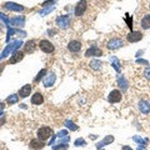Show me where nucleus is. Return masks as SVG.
<instances>
[{
    "mask_svg": "<svg viewBox=\"0 0 150 150\" xmlns=\"http://www.w3.org/2000/svg\"><path fill=\"white\" fill-rule=\"evenodd\" d=\"M53 134H54V131L51 128H49V126H43V128H40L36 133L38 139H40L41 142H46Z\"/></svg>",
    "mask_w": 150,
    "mask_h": 150,
    "instance_id": "f257e3e1",
    "label": "nucleus"
},
{
    "mask_svg": "<svg viewBox=\"0 0 150 150\" xmlns=\"http://www.w3.org/2000/svg\"><path fill=\"white\" fill-rule=\"evenodd\" d=\"M39 48L41 51H44L45 54H51V53H54V50H55V46L54 44L51 43V41L49 40H40V43H39Z\"/></svg>",
    "mask_w": 150,
    "mask_h": 150,
    "instance_id": "f03ea898",
    "label": "nucleus"
},
{
    "mask_svg": "<svg viewBox=\"0 0 150 150\" xmlns=\"http://www.w3.org/2000/svg\"><path fill=\"white\" fill-rule=\"evenodd\" d=\"M123 46V40L119 39V38H114V39H111L110 41H108V45L106 48L110 49V50H116Z\"/></svg>",
    "mask_w": 150,
    "mask_h": 150,
    "instance_id": "7ed1b4c3",
    "label": "nucleus"
},
{
    "mask_svg": "<svg viewBox=\"0 0 150 150\" xmlns=\"http://www.w3.org/2000/svg\"><path fill=\"white\" fill-rule=\"evenodd\" d=\"M86 0H80L78 4H76V6H75V15L76 16H81L84 13H85V10H86V8H88V5H86Z\"/></svg>",
    "mask_w": 150,
    "mask_h": 150,
    "instance_id": "20e7f679",
    "label": "nucleus"
},
{
    "mask_svg": "<svg viewBox=\"0 0 150 150\" xmlns=\"http://www.w3.org/2000/svg\"><path fill=\"white\" fill-rule=\"evenodd\" d=\"M121 93L119 90H112L110 91L109 96H108V100H109V103H111V104H115V103H119L121 100Z\"/></svg>",
    "mask_w": 150,
    "mask_h": 150,
    "instance_id": "39448f33",
    "label": "nucleus"
},
{
    "mask_svg": "<svg viewBox=\"0 0 150 150\" xmlns=\"http://www.w3.org/2000/svg\"><path fill=\"white\" fill-rule=\"evenodd\" d=\"M68 50L71 53H79L81 50V43L79 40H71L68 44Z\"/></svg>",
    "mask_w": 150,
    "mask_h": 150,
    "instance_id": "423d86ee",
    "label": "nucleus"
},
{
    "mask_svg": "<svg viewBox=\"0 0 150 150\" xmlns=\"http://www.w3.org/2000/svg\"><path fill=\"white\" fill-rule=\"evenodd\" d=\"M126 39H128V41H130V43H137V41L143 39V33L133 31V33H130V34L126 36Z\"/></svg>",
    "mask_w": 150,
    "mask_h": 150,
    "instance_id": "0eeeda50",
    "label": "nucleus"
},
{
    "mask_svg": "<svg viewBox=\"0 0 150 150\" xmlns=\"http://www.w3.org/2000/svg\"><path fill=\"white\" fill-rule=\"evenodd\" d=\"M56 23H58V25L62 28V29H67V28L70 25V19L68 15H63L56 19Z\"/></svg>",
    "mask_w": 150,
    "mask_h": 150,
    "instance_id": "6e6552de",
    "label": "nucleus"
},
{
    "mask_svg": "<svg viewBox=\"0 0 150 150\" xmlns=\"http://www.w3.org/2000/svg\"><path fill=\"white\" fill-rule=\"evenodd\" d=\"M45 146L44 142H41L40 139H34L30 142V145H29V149L30 150H40Z\"/></svg>",
    "mask_w": 150,
    "mask_h": 150,
    "instance_id": "1a4fd4ad",
    "label": "nucleus"
},
{
    "mask_svg": "<svg viewBox=\"0 0 150 150\" xmlns=\"http://www.w3.org/2000/svg\"><path fill=\"white\" fill-rule=\"evenodd\" d=\"M43 101H44V96L41 93H35L34 95L31 96V104L33 105H40V104H43Z\"/></svg>",
    "mask_w": 150,
    "mask_h": 150,
    "instance_id": "9d476101",
    "label": "nucleus"
},
{
    "mask_svg": "<svg viewBox=\"0 0 150 150\" xmlns=\"http://www.w3.org/2000/svg\"><path fill=\"white\" fill-rule=\"evenodd\" d=\"M30 93H31V85L26 84V85H24L23 88H20V90H19V96L26 98V96L30 95Z\"/></svg>",
    "mask_w": 150,
    "mask_h": 150,
    "instance_id": "9b49d317",
    "label": "nucleus"
},
{
    "mask_svg": "<svg viewBox=\"0 0 150 150\" xmlns=\"http://www.w3.org/2000/svg\"><path fill=\"white\" fill-rule=\"evenodd\" d=\"M139 109H140V111H142L143 114H149V111H150L149 103L145 101V100H142V101L139 103Z\"/></svg>",
    "mask_w": 150,
    "mask_h": 150,
    "instance_id": "f8f14e48",
    "label": "nucleus"
},
{
    "mask_svg": "<svg viewBox=\"0 0 150 150\" xmlns=\"http://www.w3.org/2000/svg\"><path fill=\"white\" fill-rule=\"evenodd\" d=\"M24 58V53H21V51H16L15 54H14L10 60H9V63L10 64H14V63H18V62H20V60Z\"/></svg>",
    "mask_w": 150,
    "mask_h": 150,
    "instance_id": "ddd939ff",
    "label": "nucleus"
},
{
    "mask_svg": "<svg viewBox=\"0 0 150 150\" xmlns=\"http://www.w3.org/2000/svg\"><path fill=\"white\" fill-rule=\"evenodd\" d=\"M140 25L144 30H146L150 28V14H146V15H144V18L142 19V23H140Z\"/></svg>",
    "mask_w": 150,
    "mask_h": 150,
    "instance_id": "4468645a",
    "label": "nucleus"
},
{
    "mask_svg": "<svg viewBox=\"0 0 150 150\" xmlns=\"http://www.w3.org/2000/svg\"><path fill=\"white\" fill-rule=\"evenodd\" d=\"M34 50H35V43L33 40L28 41L25 44V53H34Z\"/></svg>",
    "mask_w": 150,
    "mask_h": 150,
    "instance_id": "2eb2a0df",
    "label": "nucleus"
},
{
    "mask_svg": "<svg viewBox=\"0 0 150 150\" xmlns=\"http://www.w3.org/2000/svg\"><path fill=\"white\" fill-rule=\"evenodd\" d=\"M90 55H94V56H99V55H101V50H99V49H90V50H88L86 51V56H90Z\"/></svg>",
    "mask_w": 150,
    "mask_h": 150,
    "instance_id": "dca6fc26",
    "label": "nucleus"
},
{
    "mask_svg": "<svg viewBox=\"0 0 150 150\" xmlns=\"http://www.w3.org/2000/svg\"><path fill=\"white\" fill-rule=\"evenodd\" d=\"M90 65H91L94 69H99V68H101V63H100V62H91Z\"/></svg>",
    "mask_w": 150,
    "mask_h": 150,
    "instance_id": "f3484780",
    "label": "nucleus"
},
{
    "mask_svg": "<svg viewBox=\"0 0 150 150\" xmlns=\"http://www.w3.org/2000/svg\"><path fill=\"white\" fill-rule=\"evenodd\" d=\"M18 100V96L15 95V96H13V98H9L8 99V103H15Z\"/></svg>",
    "mask_w": 150,
    "mask_h": 150,
    "instance_id": "a211bd4d",
    "label": "nucleus"
},
{
    "mask_svg": "<svg viewBox=\"0 0 150 150\" xmlns=\"http://www.w3.org/2000/svg\"><path fill=\"white\" fill-rule=\"evenodd\" d=\"M145 76H146L148 79H150V69H149V68L145 70Z\"/></svg>",
    "mask_w": 150,
    "mask_h": 150,
    "instance_id": "6ab92c4d",
    "label": "nucleus"
},
{
    "mask_svg": "<svg viewBox=\"0 0 150 150\" xmlns=\"http://www.w3.org/2000/svg\"><path fill=\"white\" fill-rule=\"evenodd\" d=\"M149 8H150V3H149Z\"/></svg>",
    "mask_w": 150,
    "mask_h": 150,
    "instance_id": "aec40b11",
    "label": "nucleus"
}]
</instances>
